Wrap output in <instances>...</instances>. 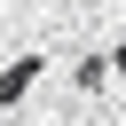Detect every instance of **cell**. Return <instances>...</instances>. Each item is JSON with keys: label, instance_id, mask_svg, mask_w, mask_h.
I'll return each mask as SVG.
<instances>
[{"label": "cell", "instance_id": "obj_1", "mask_svg": "<svg viewBox=\"0 0 126 126\" xmlns=\"http://www.w3.org/2000/svg\"><path fill=\"white\" fill-rule=\"evenodd\" d=\"M118 71H126V47H118Z\"/></svg>", "mask_w": 126, "mask_h": 126}]
</instances>
